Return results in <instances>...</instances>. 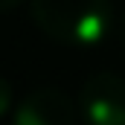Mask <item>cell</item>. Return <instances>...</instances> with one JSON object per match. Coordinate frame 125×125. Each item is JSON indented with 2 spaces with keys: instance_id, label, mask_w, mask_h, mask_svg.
<instances>
[{
  "instance_id": "cell-4",
  "label": "cell",
  "mask_w": 125,
  "mask_h": 125,
  "mask_svg": "<svg viewBox=\"0 0 125 125\" xmlns=\"http://www.w3.org/2000/svg\"><path fill=\"white\" fill-rule=\"evenodd\" d=\"M9 108H12V84L0 76V119L9 114Z\"/></svg>"
},
{
  "instance_id": "cell-1",
  "label": "cell",
  "mask_w": 125,
  "mask_h": 125,
  "mask_svg": "<svg viewBox=\"0 0 125 125\" xmlns=\"http://www.w3.org/2000/svg\"><path fill=\"white\" fill-rule=\"evenodd\" d=\"M29 12L47 38L76 50L99 47L114 29L111 0H32Z\"/></svg>"
},
{
  "instance_id": "cell-3",
  "label": "cell",
  "mask_w": 125,
  "mask_h": 125,
  "mask_svg": "<svg viewBox=\"0 0 125 125\" xmlns=\"http://www.w3.org/2000/svg\"><path fill=\"white\" fill-rule=\"evenodd\" d=\"M76 102L58 87L32 90L15 111L12 125H76Z\"/></svg>"
},
{
  "instance_id": "cell-5",
  "label": "cell",
  "mask_w": 125,
  "mask_h": 125,
  "mask_svg": "<svg viewBox=\"0 0 125 125\" xmlns=\"http://www.w3.org/2000/svg\"><path fill=\"white\" fill-rule=\"evenodd\" d=\"M15 6H21V0H0V12H12Z\"/></svg>"
},
{
  "instance_id": "cell-2",
  "label": "cell",
  "mask_w": 125,
  "mask_h": 125,
  "mask_svg": "<svg viewBox=\"0 0 125 125\" xmlns=\"http://www.w3.org/2000/svg\"><path fill=\"white\" fill-rule=\"evenodd\" d=\"M79 114L87 125H125V79L93 73L79 93Z\"/></svg>"
},
{
  "instance_id": "cell-6",
  "label": "cell",
  "mask_w": 125,
  "mask_h": 125,
  "mask_svg": "<svg viewBox=\"0 0 125 125\" xmlns=\"http://www.w3.org/2000/svg\"><path fill=\"white\" fill-rule=\"evenodd\" d=\"M119 38H122V47H125V15H122V23H119Z\"/></svg>"
}]
</instances>
